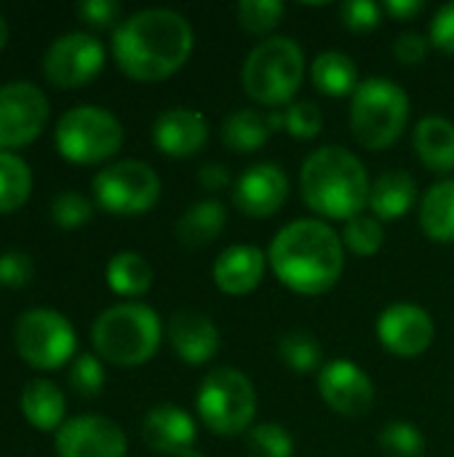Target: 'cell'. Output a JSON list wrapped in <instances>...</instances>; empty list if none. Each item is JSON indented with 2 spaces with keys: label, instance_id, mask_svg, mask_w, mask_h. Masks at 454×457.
<instances>
[{
  "label": "cell",
  "instance_id": "6da1fadb",
  "mask_svg": "<svg viewBox=\"0 0 454 457\" xmlns=\"http://www.w3.org/2000/svg\"><path fill=\"white\" fill-rule=\"evenodd\" d=\"M195 46L193 24L174 8H142L112 32V56L134 80H163L182 70Z\"/></svg>",
  "mask_w": 454,
  "mask_h": 457
},
{
  "label": "cell",
  "instance_id": "7a4b0ae2",
  "mask_svg": "<svg viewBox=\"0 0 454 457\" xmlns=\"http://www.w3.org/2000/svg\"><path fill=\"white\" fill-rule=\"evenodd\" d=\"M268 262L292 292L324 295L345 270V246L324 220H294L270 241Z\"/></svg>",
  "mask_w": 454,
  "mask_h": 457
},
{
  "label": "cell",
  "instance_id": "3957f363",
  "mask_svg": "<svg viewBox=\"0 0 454 457\" xmlns=\"http://www.w3.org/2000/svg\"><path fill=\"white\" fill-rule=\"evenodd\" d=\"M369 174L364 163L340 145H324L302 161L300 193L310 212L326 220H353L369 204Z\"/></svg>",
  "mask_w": 454,
  "mask_h": 457
},
{
  "label": "cell",
  "instance_id": "277c9868",
  "mask_svg": "<svg viewBox=\"0 0 454 457\" xmlns=\"http://www.w3.org/2000/svg\"><path fill=\"white\" fill-rule=\"evenodd\" d=\"M163 327L158 313L144 303H118L104 308L91 327L96 353L118 367H139L161 348Z\"/></svg>",
  "mask_w": 454,
  "mask_h": 457
},
{
  "label": "cell",
  "instance_id": "5b68a950",
  "mask_svg": "<svg viewBox=\"0 0 454 457\" xmlns=\"http://www.w3.org/2000/svg\"><path fill=\"white\" fill-rule=\"evenodd\" d=\"M305 78V51L289 35H273L257 43L244 67L241 83L244 91L265 107L292 104Z\"/></svg>",
  "mask_w": 454,
  "mask_h": 457
},
{
  "label": "cell",
  "instance_id": "8992f818",
  "mask_svg": "<svg viewBox=\"0 0 454 457\" xmlns=\"http://www.w3.org/2000/svg\"><path fill=\"white\" fill-rule=\"evenodd\" d=\"M409 115V94L391 78H367L351 96V129L367 150H385L399 142Z\"/></svg>",
  "mask_w": 454,
  "mask_h": 457
},
{
  "label": "cell",
  "instance_id": "52a82bcc",
  "mask_svg": "<svg viewBox=\"0 0 454 457\" xmlns=\"http://www.w3.org/2000/svg\"><path fill=\"white\" fill-rule=\"evenodd\" d=\"M195 410L211 434L238 436L254 423L257 391L244 372L233 367H217L203 378L195 396Z\"/></svg>",
  "mask_w": 454,
  "mask_h": 457
},
{
  "label": "cell",
  "instance_id": "ba28073f",
  "mask_svg": "<svg viewBox=\"0 0 454 457\" xmlns=\"http://www.w3.org/2000/svg\"><path fill=\"white\" fill-rule=\"evenodd\" d=\"M56 147L78 163H96L115 155L123 145V123L99 104H75L56 120Z\"/></svg>",
  "mask_w": 454,
  "mask_h": 457
},
{
  "label": "cell",
  "instance_id": "9c48e42d",
  "mask_svg": "<svg viewBox=\"0 0 454 457\" xmlns=\"http://www.w3.org/2000/svg\"><path fill=\"white\" fill-rule=\"evenodd\" d=\"M91 187L102 209L126 217L153 209L161 198L158 171L136 158H123L102 166L94 174Z\"/></svg>",
  "mask_w": 454,
  "mask_h": 457
},
{
  "label": "cell",
  "instance_id": "30bf717a",
  "mask_svg": "<svg viewBox=\"0 0 454 457\" xmlns=\"http://www.w3.org/2000/svg\"><path fill=\"white\" fill-rule=\"evenodd\" d=\"M13 345L27 364L54 370L75 353V329L54 308H29L13 324Z\"/></svg>",
  "mask_w": 454,
  "mask_h": 457
},
{
  "label": "cell",
  "instance_id": "8fae6325",
  "mask_svg": "<svg viewBox=\"0 0 454 457\" xmlns=\"http://www.w3.org/2000/svg\"><path fill=\"white\" fill-rule=\"evenodd\" d=\"M104 64V46L91 32H64L54 37L43 54V70L45 78L62 88L80 86L91 80Z\"/></svg>",
  "mask_w": 454,
  "mask_h": 457
},
{
  "label": "cell",
  "instance_id": "7c38bea8",
  "mask_svg": "<svg viewBox=\"0 0 454 457\" xmlns=\"http://www.w3.org/2000/svg\"><path fill=\"white\" fill-rule=\"evenodd\" d=\"M48 120V96L32 80L0 86V147L32 142Z\"/></svg>",
  "mask_w": 454,
  "mask_h": 457
},
{
  "label": "cell",
  "instance_id": "4fadbf2b",
  "mask_svg": "<svg viewBox=\"0 0 454 457\" xmlns=\"http://www.w3.org/2000/svg\"><path fill=\"white\" fill-rule=\"evenodd\" d=\"M59 457H126L123 428L104 415H75L56 428Z\"/></svg>",
  "mask_w": 454,
  "mask_h": 457
},
{
  "label": "cell",
  "instance_id": "5bb4252c",
  "mask_svg": "<svg viewBox=\"0 0 454 457\" xmlns=\"http://www.w3.org/2000/svg\"><path fill=\"white\" fill-rule=\"evenodd\" d=\"M318 394L345 418H361L375 404L372 378L351 359H332L318 370Z\"/></svg>",
  "mask_w": 454,
  "mask_h": 457
},
{
  "label": "cell",
  "instance_id": "9a60e30c",
  "mask_svg": "<svg viewBox=\"0 0 454 457\" xmlns=\"http://www.w3.org/2000/svg\"><path fill=\"white\" fill-rule=\"evenodd\" d=\"M377 337L385 351L401 359H412L425 353L433 345L436 327L425 308L415 303L388 305L377 319Z\"/></svg>",
  "mask_w": 454,
  "mask_h": 457
},
{
  "label": "cell",
  "instance_id": "2e32d148",
  "mask_svg": "<svg viewBox=\"0 0 454 457\" xmlns=\"http://www.w3.org/2000/svg\"><path fill=\"white\" fill-rule=\"evenodd\" d=\"M289 195V179L278 163L249 166L233 185V204L246 217H273Z\"/></svg>",
  "mask_w": 454,
  "mask_h": 457
},
{
  "label": "cell",
  "instance_id": "e0dca14e",
  "mask_svg": "<svg viewBox=\"0 0 454 457\" xmlns=\"http://www.w3.org/2000/svg\"><path fill=\"white\" fill-rule=\"evenodd\" d=\"M153 142L169 158H190L209 142V120L190 107H169L153 123Z\"/></svg>",
  "mask_w": 454,
  "mask_h": 457
},
{
  "label": "cell",
  "instance_id": "ac0fdd59",
  "mask_svg": "<svg viewBox=\"0 0 454 457\" xmlns=\"http://www.w3.org/2000/svg\"><path fill=\"white\" fill-rule=\"evenodd\" d=\"M169 343L185 364L201 367L217 356L219 329L206 313L185 308V311H177L169 321Z\"/></svg>",
  "mask_w": 454,
  "mask_h": 457
},
{
  "label": "cell",
  "instance_id": "d6986e66",
  "mask_svg": "<svg viewBox=\"0 0 454 457\" xmlns=\"http://www.w3.org/2000/svg\"><path fill=\"white\" fill-rule=\"evenodd\" d=\"M265 265H268V254L252 244H235L227 246L211 268V278L214 284L233 297L249 295L254 292L262 278H265Z\"/></svg>",
  "mask_w": 454,
  "mask_h": 457
},
{
  "label": "cell",
  "instance_id": "ffe728a7",
  "mask_svg": "<svg viewBox=\"0 0 454 457\" xmlns=\"http://www.w3.org/2000/svg\"><path fill=\"white\" fill-rule=\"evenodd\" d=\"M195 420L177 404H158L142 420V439L161 455H179L195 447Z\"/></svg>",
  "mask_w": 454,
  "mask_h": 457
},
{
  "label": "cell",
  "instance_id": "44dd1931",
  "mask_svg": "<svg viewBox=\"0 0 454 457\" xmlns=\"http://www.w3.org/2000/svg\"><path fill=\"white\" fill-rule=\"evenodd\" d=\"M417 201V182L404 169L383 171L369 190V209L377 220H401Z\"/></svg>",
  "mask_w": 454,
  "mask_h": 457
},
{
  "label": "cell",
  "instance_id": "7402d4cb",
  "mask_svg": "<svg viewBox=\"0 0 454 457\" xmlns=\"http://www.w3.org/2000/svg\"><path fill=\"white\" fill-rule=\"evenodd\" d=\"M415 150L420 161L436 171V174H450L454 171V123L442 115H428L417 123L412 134Z\"/></svg>",
  "mask_w": 454,
  "mask_h": 457
},
{
  "label": "cell",
  "instance_id": "603a6c76",
  "mask_svg": "<svg viewBox=\"0 0 454 457\" xmlns=\"http://www.w3.org/2000/svg\"><path fill=\"white\" fill-rule=\"evenodd\" d=\"M225 225H227V209L222 201L214 198L195 201L177 220V238L190 249H203L222 236Z\"/></svg>",
  "mask_w": 454,
  "mask_h": 457
},
{
  "label": "cell",
  "instance_id": "cb8c5ba5",
  "mask_svg": "<svg viewBox=\"0 0 454 457\" xmlns=\"http://www.w3.org/2000/svg\"><path fill=\"white\" fill-rule=\"evenodd\" d=\"M420 228L436 244H454V179H442L425 190Z\"/></svg>",
  "mask_w": 454,
  "mask_h": 457
},
{
  "label": "cell",
  "instance_id": "d4e9b609",
  "mask_svg": "<svg viewBox=\"0 0 454 457\" xmlns=\"http://www.w3.org/2000/svg\"><path fill=\"white\" fill-rule=\"evenodd\" d=\"M21 410L35 428H59L64 423V394L56 383L45 378H32L21 388Z\"/></svg>",
  "mask_w": 454,
  "mask_h": 457
},
{
  "label": "cell",
  "instance_id": "484cf974",
  "mask_svg": "<svg viewBox=\"0 0 454 457\" xmlns=\"http://www.w3.org/2000/svg\"><path fill=\"white\" fill-rule=\"evenodd\" d=\"M313 86L326 96H353L361 86L359 64L343 51H324L310 64Z\"/></svg>",
  "mask_w": 454,
  "mask_h": 457
},
{
  "label": "cell",
  "instance_id": "4316f807",
  "mask_svg": "<svg viewBox=\"0 0 454 457\" xmlns=\"http://www.w3.org/2000/svg\"><path fill=\"white\" fill-rule=\"evenodd\" d=\"M219 134H222V142H225L227 150H233V153H254L273 134L270 115L268 112H260V110H252V107L233 110L225 118Z\"/></svg>",
  "mask_w": 454,
  "mask_h": 457
},
{
  "label": "cell",
  "instance_id": "83f0119b",
  "mask_svg": "<svg viewBox=\"0 0 454 457\" xmlns=\"http://www.w3.org/2000/svg\"><path fill=\"white\" fill-rule=\"evenodd\" d=\"M107 284L123 297H139L153 287V265L139 252H118L107 262Z\"/></svg>",
  "mask_w": 454,
  "mask_h": 457
},
{
  "label": "cell",
  "instance_id": "f1b7e54d",
  "mask_svg": "<svg viewBox=\"0 0 454 457\" xmlns=\"http://www.w3.org/2000/svg\"><path fill=\"white\" fill-rule=\"evenodd\" d=\"M32 190V171L16 153L0 150V212H11L27 201Z\"/></svg>",
  "mask_w": 454,
  "mask_h": 457
},
{
  "label": "cell",
  "instance_id": "f546056e",
  "mask_svg": "<svg viewBox=\"0 0 454 457\" xmlns=\"http://www.w3.org/2000/svg\"><path fill=\"white\" fill-rule=\"evenodd\" d=\"M278 356L292 372H300V375L321 370V361H324V351H321L318 337L305 332V329L286 332L278 340Z\"/></svg>",
  "mask_w": 454,
  "mask_h": 457
},
{
  "label": "cell",
  "instance_id": "4dcf8cb0",
  "mask_svg": "<svg viewBox=\"0 0 454 457\" xmlns=\"http://www.w3.org/2000/svg\"><path fill=\"white\" fill-rule=\"evenodd\" d=\"M343 246H348L356 257H375L385 244L383 222L375 214H356L345 222L343 230Z\"/></svg>",
  "mask_w": 454,
  "mask_h": 457
},
{
  "label": "cell",
  "instance_id": "1f68e13d",
  "mask_svg": "<svg viewBox=\"0 0 454 457\" xmlns=\"http://www.w3.org/2000/svg\"><path fill=\"white\" fill-rule=\"evenodd\" d=\"M246 453L249 457H292L294 439L278 423H257L246 431Z\"/></svg>",
  "mask_w": 454,
  "mask_h": 457
},
{
  "label": "cell",
  "instance_id": "d6a6232c",
  "mask_svg": "<svg viewBox=\"0 0 454 457\" xmlns=\"http://www.w3.org/2000/svg\"><path fill=\"white\" fill-rule=\"evenodd\" d=\"M380 447L388 457H420L425 453V436L415 423L393 420L380 431Z\"/></svg>",
  "mask_w": 454,
  "mask_h": 457
},
{
  "label": "cell",
  "instance_id": "836d02e7",
  "mask_svg": "<svg viewBox=\"0 0 454 457\" xmlns=\"http://www.w3.org/2000/svg\"><path fill=\"white\" fill-rule=\"evenodd\" d=\"M284 13H286V5L281 0H244L235 8L238 24L252 35H265L276 29Z\"/></svg>",
  "mask_w": 454,
  "mask_h": 457
},
{
  "label": "cell",
  "instance_id": "e575fe53",
  "mask_svg": "<svg viewBox=\"0 0 454 457\" xmlns=\"http://www.w3.org/2000/svg\"><path fill=\"white\" fill-rule=\"evenodd\" d=\"M284 129L294 137V139H313L321 134L324 129V112L316 102L310 99H300L286 104L284 110Z\"/></svg>",
  "mask_w": 454,
  "mask_h": 457
},
{
  "label": "cell",
  "instance_id": "d590c367",
  "mask_svg": "<svg viewBox=\"0 0 454 457\" xmlns=\"http://www.w3.org/2000/svg\"><path fill=\"white\" fill-rule=\"evenodd\" d=\"M94 214L91 201L78 190H62L51 198V220L62 228H78Z\"/></svg>",
  "mask_w": 454,
  "mask_h": 457
},
{
  "label": "cell",
  "instance_id": "8d00e7d4",
  "mask_svg": "<svg viewBox=\"0 0 454 457\" xmlns=\"http://www.w3.org/2000/svg\"><path fill=\"white\" fill-rule=\"evenodd\" d=\"M70 386L80 396H96L104 386V367L94 353H78L70 364Z\"/></svg>",
  "mask_w": 454,
  "mask_h": 457
},
{
  "label": "cell",
  "instance_id": "74e56055",
  "mask_svg": "<svg viewBox=\"0 0 454 457\" xmlns=\"http://www.w3.org/2000/svg\"><path fill=\"white\" fill-rule=\"evenodd\" d=\"M340 19L353 32H372L383 21V5L375 0H345L340 3Z\"/></svg>",
  "mask_w": 454,
  "mask_h": 457
},
{
  "label": "cell",
  "instance_id": "f35d334b",
  "mask_svg": "<svg viewBox=\"0 0 454 457\" xmlns=\"http://www.w3.org/2000/svg\"><path fill=\"white\" fill-rule=\"evenodd\" d=\"M35 273V262L21 249H5L0 254V284L3 287H24Z\"/></svg>",
  "mask_w": 454,
  "mask_h": 457
},
{
  "label": "cell",
  "instance_id": "ab89813d",
  "mask_svg": "<svg viewBox=\"0 0 454 457\" xmlns=\"http://www.w3.org/2000/svg\"><path fill=\"white\" fill-rule=\"evenodd\" d=\"M428 46H431V37L420 35V32H401L393 43V56L407 64V67H417L425 62L428 56Z\"/></svg>",
  "mask_w": 454,
  "mask_h": 457
},
{
  "label": "cell",
  "instance_id": "60d3db41",
  "mask_svg": "<svg viewBox=\"0 0 454 457\" xmlns=\"http://www.w3.org/2000/svg\"><path fill=\"white\" fill-rule=\"evenodd\" d=\"M78 16L94 27H107L112 21H118L120 16V3L118 0H80L75 5Z\"/></svg>",
  "mask_w": 454,
  "mask_h": 457
},
{
  "label": "cell",
  "instance_id": "b9f144b4",
  "mask_svg": "<svg viewBox=\"0 0 454 457\" xmlns=\"http://www.w3.org/2000/svg\"><path fill=\"white\" fill-rule=\"evenodd\" d=\"M431 43L447 54H454V0L436 11L431 21Z\"/></svg>",
  "mask_w": 454,
  "mask_h": 457
},
{
  "label": "cell",
  "instance_id": "7bdbcfd3",
  "mask_svg": "<svg viewBox=\"0 0 454 457\" xmlns=\"http://www.w3.org/2000/svg\"><path fill=\"white\" fill-rule=\"evenodd\" d=\"M198 182L201 187H206L209 193H217V190H225L230 185V171L227 166L222 163H206L201 171H198Z\"/></svg>",
  "mask_w": 454,
  "mask_h": 457
},
{
  "label": "cell",
  "instance_id": "ee69618b",
  "mask_svg": "<svg viewBox=\"0 0 454 457\" xmlns=\"http://www.w3.org/2000/svg\"><path fill=\"white\" fill-rule=\"evenodd\" d=\"M423 8H425L423 0H388V3L383 5V11H388V16H393V19H399V21L415 19Z\"/></svg>",
  "mask_w": 454,
  "mask_h": 457
},
{
  "label": "cell",
  "instance_id": "f6af8a7d",
  "mask_svg": "<svg viewBox=\"0 0 454 457\" xmlns=\"http://www.w3.org/2000/svg\"><path fill=\"white\" fill-rule=\"evenodd\" d=\"M5 40H8V21H5V16L0 13V48H3Z\"/></svg>",
  "mask_w": 454,
  "mask_h": 457
},
{
  "label": "cell",
  "instance_id": "bcb514c9",
  "mask_svg": "<svg viewBox=\"0 0 454 457\" xmlns=\"http://www.w3.org/2000/svg\"><path fill=\"white\" fill-rule=\"evenodd\" d=\"M177 457H206L201 450H195V447H190V450H185V453H179Z\"/></svg>",
  "mask_w": 454,
  "mask_h": 457
}]
</instances>
